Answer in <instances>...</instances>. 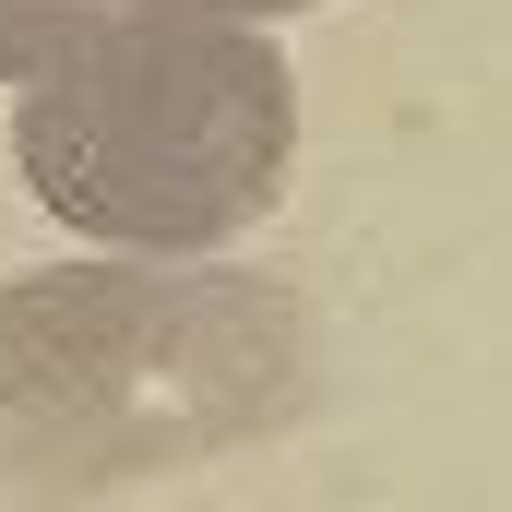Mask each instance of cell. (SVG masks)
Segmentation results:
<instances>
[{
	"label": "cell",
	"mask_w": 512,
	"mask_h": 512,
	"mask_svg": "<svg viewBox=\"0 0 512 512\" xmlns=\"http://www.w3.org/2000/svg\"><path fill=\"white\" fill-rule=\"evenodd\" d=\"M310 393L298 298L227 262H48L0 286V489L179 477Z\"/></svg>",
	"instance_id": "1"
},
{
	"label": "cell",
	"mask_w": 512,
	"mask_h": 512,
	"mask_svg": "<svg viewBox=\"0 0 512 512\" xmlns=\"http://www.w3.org/2000/svg\"><path fill=\"white\" fill-rule=\"evenodd\" d=\"M12 155L72 239L215 251L298 155V72L262 24H108L24 72Z\"/></svg>",
	"instance_id": "2"
},
{
	"label": "cell",
	"mask_w": 512,
	"mask_h": 512,
	"mask_svg": "<svg viewBox=\"0 0 512 512\" xmlns=\"http://www.w3.org/2000/svg\"><path fill=\"white\" fill-rule=\"evenodd\" d=\"M274 12H310V0H0V84L48 72L108 24H274Z\"/></svg>",
	"instance_id": "3"
}]
</instances>
